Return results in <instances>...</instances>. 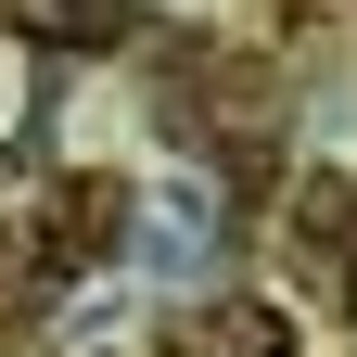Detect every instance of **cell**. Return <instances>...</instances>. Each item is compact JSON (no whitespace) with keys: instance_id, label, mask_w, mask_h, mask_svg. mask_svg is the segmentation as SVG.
Returning <instances> with one entry per match:
<instances>
[{"instance_id":"cell-1","label":"cell","mask_w":357,"mask_h":357,"mask_svg":"<svg viewBox=\"0 0 357 357\" xmlns=\"http://www.w3.org/2000/svg\"><path fill=\"white\" fill-rule=\"evenodd\" d=\"M217 344H230V357H294V319L268 294H230V306H217Z\"/></svg>"},{"instance_id":"cell-3","label":"cell","mask_w":357,"mask_h":357,"mask_svg":"<svg viewBox=\"0 0 357 357\" xmlns=\"http://www.w3.org/2000/svg\"><path fill=\"white\" fill-rule=\"evenodd\" d=\"M294 230L306 243H344L357 230V178H306V192H294Z\"/></svg>"},{"instance_id":"cell-2","label":"cell","mask_w":357,"mask_h":357,"mask_svg":"<svg viewBox=\"0 0 357 357\" xmlns=\"http://www.w3.org/2000/svg\"><path fill=\"white\" fill-rule=\"evenodd\" d=\"M128 0H26V38H115Z\"/></svg>"}]
</instances>
